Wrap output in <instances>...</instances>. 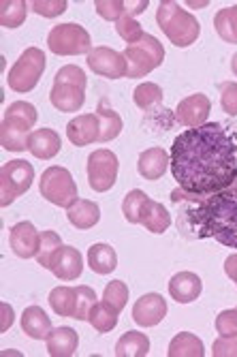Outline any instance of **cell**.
Returning a JSON list of instances; mask_svg holds the SVG:
<instances>
[{
    "mask_svg": "<svg viewBox=\"0 0 237 357\" xmlns=\"http://www.w3.org/2000/svg\"><path fill=\"white\" fill-rule=\"evenodd\" d=\"M169 167L182 190L212 195L237 178V131L222 122H206L180 133L169 152Z\"/></svg>",
    "mask_w": 237,
    "mask_h": 357,
    "instance_id": "cell-1",
    "label": "cell"
},
{
    "mask_svg": "<svg viewBox=\"0 0 237 357\" xmlns=\"http://www.w3.org/2000/svg\"><path fill=\"white\" fill-rule=\"evenodd\" d=\"M171 202L176 206L186 204L180 212V231L184 236L197 240L212 238L222 246L237 248V178L231 186L212 195H194L176 188Z\"/></svg>",
    "mask_w": 237,
    "mask_h": 357,
    "instance_id": "cell-2",
    "label": "cell"
},
{
    "mask_svg": "<svg viewBox=\"0 0 237 357\" xmlns=\"http://www.w3.org/2000/svg\"><path fill=\"white\" fill-rule=\"evenodd\" d=\"M37 107L26 101H15L7 107L0 126V142L9 152H26L32 126L37 124Z\"/></svg>",
    "mask_w": 237,
    "mask_h": 357,
    "instance_id": "cell-3",
    "label": "cell"
},
{
    "mask_svg": "<svg viewBox=\"0 0 237 357\" xmlns=\"http://www.w3.org/2000/svg\"><path fill=\"white\" fill-rule=\"evenodd\" d=\"M156 22L165 32V37L169 39V43H174L176 47H188L201 35V26L197 17L184 11L174 0H162L158 5Z\"/></svg>",
    "mask_w": 237,
    "mask_h": 357,
    "instance_id": "cell-4",
    "label": "cell"
},
{
    "mask_svg": "<svg viewBox=\"0 0 237 357\" xmlns=\"http://www.w3.org/2000/svg\"><path fill=\"white\" fill-rule=\"evenodd\" d=\"M122 54H124L126 64H128L126 77H132V79L135 77H146L148 73L158 69L162 64V60H165L162 43L156 37L148 35V32L137 43H130Z\"/></svg>",
    "mask_w": 237,
    "mask_h": 357,
    "instance_id": "cell-5",
    "label": "cell"
},
{
    "mask_svg": "<svg viewBox=\"0 0 237 357\" xmlns=\"http://www.w3.org/2000/svg\"><path fill=\"white\" fill-rule=\"evenodd\" d=\"M39 190L43 197L58 206V208H71L79 197H77V184L71 176L69 169H64L60 165H54L43 172L39 180Z\"/></svg>",
    "mask_w": 237,
    "mask_h": 357,
    "instance_id": "cell-6",
    "label": "cell"
},
{
    "mask_svg": "<svg viewBox=\"0 0 237 357\" xmlns=\"http://www.w3.org/2000/svg\"><path fill=\"white\" fill-rule=\"evenodd\" d=\"M47 45L49 52L56 56H79V54H90L92 39L84 26L71 22V24L54 26L47 35Z\"/></svg>",
    "mask_w": 237,
    "mask_h": 357,
    "instance_id": "cell-7",
    "label": "cell"
},
{
    "mask_svg": "<svg viewBox=\"0 0 237 357\" xmlns=\"http://www.w3.org/2000/svg\"><path fill=\"white\" fill-rule=\"evenodd\" d=\"M45 71V52L39 47H28L24 54L15 60V64L9 71V86L11 90L26 94L35 88Z\"/></svg>",
    "mask_w": 237,
    "mask_h": 357,
    "instance_id": "cell-8",
    "label": "cell"
},
{
    "mask_svg": "<svg viewBox=\"0 0 237 357\" xmlns=\"http://www.w3.org/2000/svg\"><path fill=\"white\" fill-rule=\"evenodd\" d=\"M32 180H35V167H32L28 160L17 158V160H9V163L3 165L0 169V204L3 208L11 206L17 197L30 188Z\"/></svg>",
    "mask_w": 237,
    "mask_h": 357,
    "instance_id": "cell-9",
    "label": "cell"
},
{
    "mask_svg": "<svg viewBox=\"0 0 237 357\" xmlns=\"http://www.w3.org/2000/svg\"><path fill=\"white\" fill-rule=\"evenodd\" d=\"M118 156L112 150L100 148L96 152H92L88 156V182L92 186V190L96 192H105L109 188H114L116 180H118Z\"/></svg>",
    "mask_w": 237,
    "mask_h": 357,
    "instance_id": "cell-10",
    "label": "cell"
},
{
    "mask_svg": "<svg viewBox=\"0 0 237 357\" xmlns=\"http://www.w3.org/2000/svg\"><path fill=\"white\" fill-rule=\"evenodd\" d=\"M88 67L100 75V77H109V79H118V77H126L128 64L124 54L112 50V47H94L88 54Z\"/></svg>",
    "mask_w": 237,
    "mask_h": 357,
    "instance_id": "cell-11",
    "label": "cell"
},
{
    "mask_svg": "<svg viewBox=\"0 0 237 357\" xmlns=\"http://www.w3.org/2000/svg\"><path fill=\"white\" fill-rule=\"evenodd\" d=\"M212 112V103L206 94H190L184 101H180L176 109V118L186 128H197L208 122V116Z\"/></svg>",
    "mask_w": 237,
    "mask_h": 357,
    "instance_id": "cell-12",
    "label": "cell"
},
{
    "mask_svg": "<svg viewBox=\"0 0 237 357\" xmlns=\"http://www.w3.org/2000/svg\"><path fill=\"white\" fill-rule=\"evenodd\" d=\"M167 317V300L158 294H146L132 306V321L142 328H154Z\"/></svg>",
    "mask_w": 237,
    "mask_h": 357,
    "instance_id": "cell-13",
    "label": "cell"
},
{
    "mask_svg": "<svg viewBox=\"0 0 237 357\" xmlns=\"http://www.w3.org/2000/svg\"><path fill=\"white\" fill-rule=\"evenodd\" d=\"M39 242H41V234L37 231V227L32 222L24 220L11 227V250L15 257L20 259L37 257Z\"/></svg>",
    "mask_w": 237,
    "mask_h": 357,
    "instance_id": "cell-14",
    "label": "cell"
},
{
    "mask_svg": "<svg viewBox=\"0 0 237 357\" xmlns=\"http://www.w3.org/2000/svg\"><path fill=\"white\" fill-rule=\"evenodd\" d=\"M66 137L73 146H88V144H98V116L96 114H84L77 116L66 126Z\"/></svg>",
    "mask_w": 237,
    "mask_h": 357,
    "instance_id": "cell-15",
    "label": "cell"
},
{
    "mask_svg": "<svg viewBox=\"0 0 237 357\" xmlns=\"http://www.w3.org/2000/svg\"><path fill=\"white\" fill-rule=\"evenodd\" d=\"M49 101L58 112H64V114L79 112L86 101V88L54 82V88L49 92Z\"/></svg>",
    "mask_w": 237,
    "mask_h": 357,
    "instance_id": "cell-16",
    "label": "cell"
},
{
    "mask_svg": "<svg viewBox=\"0 0 237 357\" xmlns=\"http://www.w3.org/2000/svg\"><path fill=\"white\" fill-rule=\"evenodd\" d=\"M203 291V282L192 272H178L171 280H169V296H171L178 304H190L199 300Z\"/></svg>",
    "mask_w": 237,
    "mask_h": 357,
    "instance_id": "cell-17",
    "label": "cell"
},
{
    "mask_svg": "<svg viewBox=\"0 0 237 357\" xmlns=\"http://www.w3.org/2000/svg\"><path fill=\"white\" fill-rule=\"evenodd\" d=\"M62 139L54 128H37L28 137V152L41 160H49L60 152Z\"/></svg>",
    "mask_w": 237,
    "mask_h": 357,
    "instance_id": "cell-18",
    "label": "cell"
},
{
    "mask_svg": "<svg viewBox=\"0 0 237 357\" xmlns=\"http://www.w3.org/2000/svg\"><path fill=\"white\" fill-rule=\"evenodd\" d=\"M137 169H139V176L154 182V180H160L167 169H169V154L167 150L162 148H150V150H144L139 154V160H137Z\"/></svg>",
    "mask_w": 237,
    "mask_h": 357,
    "instance_id": "cell-19",
    "label": "cell"
},
{
    "mask_svg": "<svg viewBox=\"0 0 237 357\" xmlns=\"http://www.w3.org/2000/svg\"><path fill=\"white\" fill-rule=\"evenodd\" d=\"M56 274V278L60 280H66V282H71V280H77L84 272V257L77 248L73 246H64L62 252L58 255L56 259V266L52 270Z\"/></svg>",
    "mask_w": 237,
    "mask_h": 357,
    "instance_id": "cell-20",
    "label": "cell"
},
{
    "mask_svg": "<svg viewBox=\"0 0 237 357\" xmlns=\"http://www.w3.org/2000/svg\"><path fill=\"white\" fill-rule=\"evenodd\" d=\"M22 330L24 334H28L30 338L35 340H47V336L52 334V321L45 314L43 308L39 306H28L22 312Z\"/></svg>",
    "mask_w": 237,
    "mask_h": 357,
    "instance_id": "cell-21",
    "label": "cell"
},
{
    "mask_svg": "<svg viewBox=\"0 0 237 357\" xmlns=\"http://www.w3.org/2000/svg\"><path fill=\"white\" fill-rule=\"evenodd\" d=\"M96 13L107 20V22H118L122 15H139L148 9L146 0H139V3H124V0H96L94 3Z\"/></svg>",
    "mask_w": 237,
    "mask_h": 357,
    "instance_id": "cell-22",
    "label": "cell"
},
{
    "mask_svg": "<svg viewBox=\"0 0 237 357\" xmlns=\"http://www.w3.org/2000/svg\"><path fill=\"white\" fill-rule=\"evenodd\" d=\"M96 116H98V144H107L122 133V118L118 116V112L109 107L107 99L98 101Z\"/></svg>",
    "mask_w": 237,
    "mask_h": 357,
    "instance_id": "cell-23",
    "label": "cell"
},
{
    "mask_svg": "<svg viewBox=\"0 0 237 357\" xmlns=\"http://www.w3.org/2000/svg\"><path fill=\"white\" fill-rule=\"evenodd\" d=\"M66 216H69V222L75 227V229H92L94 225H98L100 220V208L96 202L90 199H77L71 208H66Z\"/></svg>",
    "mask_w": 237,
    "mask_h": 357,
    "instance_id": "cell-24",
    "label": "cell"
},
{
    "mask_svg": "<svg viewBox=\"0 0 237 357\" xmlns=\"http://www.w3.org/2000/svg\"><path fill=\"white\" fill-rule=\"evenodd\" d=\"M45 342L52 357H71L79 347V336L73 328H56Z\"/></svg>",
    "mask_w": 237,
    "mask_h": 357,
    "instance_id": "cell-25",
    "label": "cell"
},
{
    "mask_svg": "<svg viewBox=\"0 0 237 357\" xmlns=\"http://www.w3.org/2000/svg\"><path fill=\"white\" fill-rule=\"evenodd\" d=\"M139 225H144L150 234H165L169 225H171V216H169V210L162 204L152 202L148 197L139 214Z\"/></svg>",
    "mask_w": 237,
    "mask_h": 357,
    "instance_id": "cell-26",
    "label": "cell"
},
{
    "mask_svg": "<svg viewBox=\"0 0 237 357\" xmlns=\"http://www.w3.org/2000/svg\"><path fill=\"white\" fill-rule=\"evenodd\" d=\"M88 266L94 274H100V276L112 274L118 268V255L109 244L98 242L90 246L88 250Z\"/></svg>",
    "mask_w": 237,
    "mask_h": 357,
    "instance_id": "cell-27",
    "label": "cell"
},
{
    "mask_svg": "<svg viewBox=\"0 0 237 357\" xmlns=\"http://www.w3.org/2000/svg\"><path fill=\"white\" fill-rule=\"evenodd\" d=\"M62 248H64L62 238L56 231H52V229L41 231V242H39V250H37L39 266H43L45 270H54L56 259L62 252Z\"/></svg>",
    "mask_w": 237,
    "mask_h": 357,
    "instance_id": "cell-28",
    "label": "cell"
},
{
    "mask_svg": "<svg viewBox=\"0 0 237 357\" xmlns=\"http://www.w3.org/2000/svg\"><path fill=\"white\" fill-rule=\"evenodd\" d=\"M169 357H203L206 349H203V340L190 332L178 334L171 342H169Z\"/></svg>",
    "mask_w": 237,
    "mask_h": 357,
    "instance_id": "cell-29",
    "label": "cell"
},
{
    "mask_svg": "<svg viewBox=\"0 0 237 357\" xmlns=\"http://www.w3.org/2000/svg\"><path fill=\"white\" fill-rule=\"evenodd\" d=\"M148 353H150V338L142 332H126L116 344L118 357H146Z\"/></svg>",
    "mask_w": 237,
    "mask_h": 357,
    "instance_id": "cell-30",
    "label": "cell"
},
{
    "mask_svg": "<svg viewBox=\"0 0 237 357\" xmlns=\"http://www.w3.org/2000/svg\"><path fill=\"white\" fill-rule=\"evenodd\" d=\"M118 310L116 308H112L107 302H96L94 306H92V310H90V317H88V321H90V326L96 330V332H100V334H107V332H112L116 326H118Z\"/></svg>",
    "mask_w": 237,
    "mask_h": 357,
    "instance_id": "cell-31",
    "label": "cell"
},
{
    "mask_svg": "<svg viewBox=\"0 0 237 357\" xmlns=\"http://www.w3.org/2000/svg\"><path fill=\"white\" fill-rule=\"evenodd\" d=\"M214 28L224 43L237 45V5L220 9L214 17Z\"/></svg>",
    "mask_w": 237,
    "mask_h": 357,
    "instance_id": "cell-32",
    "label": "cell"
},
{
    "mask_svg": "<svg viewBox=\"0 0 237 357\" xmlns=\"http://www.w3.org/2000/svg\"><path fill=\"white\" fill-rule=\"evenodd\" d=\"M49 306L58 317H73V312H75V287L52 289Z\"/></svg>",
    "mask_w": 237,
    "mask_h": 357,
    "instance_id": "cell-33",
    "label": "cell"
},
{
    "mask_svg": "<svg viewBox=\"0 0 237 357\" xmlns=\"http://www.w3.org/2000/svg\"><path fill=\"white\" fill-rule=\"evenodd\" d=\"M28 5L24 0H3L0 3V24L5 28H20L26 22Z\"/></svg>",
    "mask_w": 237,
    "mask_h": 357,
    "instance_id": "cell-34",
    "label": "cell"
},
{
    "mask_svg": "<svg viewBox=\"0 0 237 357\" xmlns=\"http://www.w3.org/2000/svg\"><path fill=\"white\" fill-rule=\"evenodd\" d=\"M132 101L139 109H152L154 105H158L162 101V88L158 84H139L132 92Z\"/></svg>",
    "mask_w": 237,
    "mask_h": 357,
    "instance_id": "cell-35",
    "label": "cell"
},
{
    "mask_svg": "<svg viewBox=\"0 0 237 357\" xmlns=\"http://www.w3.org/2000/svg\"><path fill=\"white\" fill-rule=\"evenodd\" d=\"M94 304H96V294H94L92 287H86V284L75 287V312H73V319L88 321L90 310H92Z\"/></svg>",
    "mask_w": 237,
    "mask_h": 357,
    "instance_id": "cell-36",
    "label": "cell"
},
{
    "mask_svg": "<svg viewBox=\"0 0 237 357\" xmlns=\"http://www.w3.org/2000/svg\"><path fill=\"white\" fill-rule=\"evenodd\" d=\"M146 199H148V195L144 190H139V188H135V190H130L126 195L124 204H122V212H124L128 222L139 225V214H142V208H144Z\"/></svg>",
    "mask_w": 237,
    "mask_h": 357,
    "instance_id": "cell-37",
    "label": "cell"
},
{
    "mask_svg": "<svg viewBox=\"0 0 237 357\" xmlns=\"http://www.w3.org/2000/svg\"><path fill=\"white\" fill-rule=\"evenodd\" d=\"M116 32L118 35L130 45V43H137L146 32H144V28H142V24L135 20L132 15H122L118 22H116Z\"/></svg>",
    "mask_w": 237,
    "mask_h": 357,
    "instance_id": "cell-38",
    "label": "cell"
},
{
    "mask_svg": "<svg viewBox=\"0 0 237 357\" xmlns=\"http://www.w3.org/2000/svg\"><path fill=\"white\" fill-rule=\"evenodd\" d=\"M103 302H107L112 308H116L118 312H122L124 306H126V302H128V287L122 280H112L105 287Z\"/></svg>",
    "mask_w": 237,
    "mask_h": 357,
    "instance_id": "cell-39",
    "label": "cell"
},
{
    "mask_svg": "<svg viewBox=\"0 0 237 357\" xmlns=\"http://www.w3.org/2000/svg\"><path fill=\"white\" fill-rule=\"evenodd\" d=\"M56 84H71V86H79V88H86L88 79H86V73L77 67V64H66L62 67L56 77H54Z\"/></svg>",
    "mask_w": 237,
    "mask_h": 357,
    "instance_id": "cell-40",
    "label": "cell"
},
{
    "mask_svg": "<svg viewBox=\"0 0 237 357\" xmlns=\"http://www.w3.org/2000/svg\"><path fill=\"white\" fill-rule=\"evenodd\" d=\"M66 9H69L66 0H35V3H32V11L43 17H58Z\"/></svg>",
    "mask_w": 237,
    "mask_h": 357,
    "instance_id": "cell-41",
    "label": "cell"
},
{
    "mask_svg": "<svg viewBox=\"0 0 237 357\" xmlns=\"http://www.w3.org/2000/svg\"><path fill=\"white\" fill-rule=\"evenodd\" d=\"M216 330H218V334L224 336V338L237 336V308L222 310V312L216 317Z\"/></svg>",
    "mask_w": 237,
    "mask_h": 357,
    "instance_id": "cell-42",
    "label": "cell"
},
{
    "mask_svg": "<svg viewBox=\"0 0 237 357\" xmlns=\"http://www.w3.org/2000/svg\"><path fill=\"white\" fill-rule=\"evenodd\" d=\"M220 105L229 116H237V82H224L220 88Z\"/></svg>",
    "mask_w": 237,
    "mask_h": 357,
    "instance_id": "cell-43",
    "label": "cell"
},
{
    "mask_svg": "<svg viewBox=\"0 0 237 357\" xmlns=\"http://www.w3.org/2000/svg\"><path fill=\"white\" fill-rule=\"evenodd\" d=\"M212 355L214 357H237V336H233V338L220 336L212 344Z\"/></svg>",
    "mask_w": 237,
    "mask_h": 357,
    "instance_id": "cell-44",
    "label": "cell"
},
{
    "mask_svg": "<svg viewBox=\"0 0 237 357\" xmlns=\"http://www.w3.org/2000/svg\"><path fill=\"white\" fill-rule=\"evenodd\" d=\"M224 274L237 284V252H233V255L227 257V261H224Z\"/></svg>",
    "mask_w": 237,
    "mask_h": 357,
    "instance_id": "cell-45",
    "label": "cell"
},
{
    "mask_svg": "<svg viewBox=\"0 0 237 357\" xmlns=\"http://www.w3.org/2000/svg\"><path fill=\"white\" fill-rule=\"evenodd\" d=\"M3 314H5V321H3V332H7V330H9V326H11V317H13V310H11V306H9V304H3Z\"/></svg>",
    "mask_w": 237,
    "mask_h": 357,
    "instance_id": "cell-46",
    "label": "cell"
},
{
    "mask_svg": "<svg viewBox=\"0 0 237 357\" xmlns=\"http://www.w3.org/2000/svg\"><path fill=\"white\" fill-rule=\"evenodd\" d=\"M231 69H233V73L237 75V54L233 56V60H231Z\"/></svg>",
    "mask_w": 237,
    "mask_h": 357,
    "instance_id": "cell-47",
    "label": "cell"
}]
</instances>
